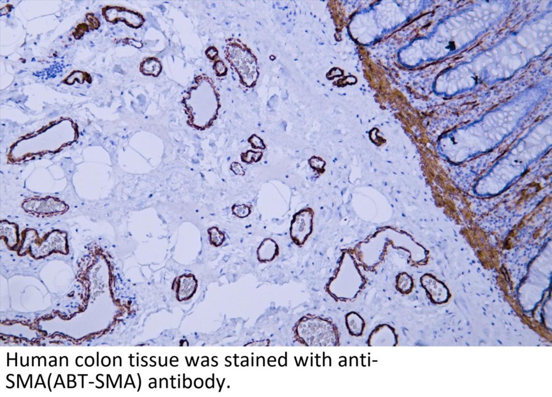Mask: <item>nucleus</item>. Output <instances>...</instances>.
Listing matches in <instances>:
<instances>
[{
    "label": "nucleus",
    "instance_id": "1",
    "mask_svg": "<svg viewBox=\"0 0 552 397\" xmlns=\"http://www.w3.org/2000/svg\"><path fill=\"white\" fill-rule=\"evenodd\" d=\"M37 237L38 235L35 230L26 229L23 231L22 242L19 253H21L26 248L35 246V247L30 248L27 251L26 254L29 253L36 259L43 258L50 255L46 247L48 245L56 248L60 253L68 254L69 248L67 235L65 233H62L59 230H54L47 234L42 239H38Z\"/></svg>",
    "mask_w": 552,
    "mask_h": 397
},
{
    "label": "nucleus",
    "instance_id": "2",
    "mask_svg": "<svg viewBox=\"0 0 552 397\" xmlns=\"http://www.w3.org/2000/svg\"><path fill=\"white\" fill-rule=\"evenodd\" d=\"M22 208L26 212L38 217H51L67 212L68 206L59 198L46 196L34 197L24 201Z\"/></svg>",
    "mask_w": 552,
    "mask_h": 397
},
{
    "label": "nucleus",
    "instance_id": "3",
    "mask_svg": "<svg viewBox=\"0 0 552 397\" xmlns=\"http://www.w3.org/2000/svg\"><path fill=\"white\" fill-rule=\"evenodd\" d=\"M314 211L311 208L301 210L293 216L290 228V237L295 245L301 247L313 231Z\"/></svg>",
    "mask_w": 552,
    "mask_h": 397
},
{
    "label": "nucleus",
    "instance_id": "4",
    "mask_svg": "<svg viewBox=\"0 0 552 397\" xmlns=\"http://www.w3.org/2000/svg\"><path fill=\"white\" fill-rule=\"evenodd\" d=\"M398 344V335L395 329L387 324L377 326L368 336L367 345L369 346H391Z\"/></svg>",
    "mask_w": 552,
    "mask_h": 397
},
{
    "label": "nucleus",
    "instance_id": "5",
    "mask_svg": "<svg viewBox=\"0 0 552 397\" xmlns=\"http://www.w3.org/2000/svg\"><path fill=\"white\" fill-rule=\"evenodd\" d=\"M113 9L115 11L113 20L124 22L130 27L138 29L143 26L145 21L141 13L122 7H114Z\"/></svg>",
    "mask_w": 552,
    "mask_h": 397
},
{
    "label": "nucleus",
    "instance_id": "6",
    "mask_svg": "<svg viewBox=\"0 0 552 397\" xmlns=\"http://www.w3.org/2000/svg\"><path fill=\"white\" fill-rule=\"evenodd\" d=\"M258 259L260 263L273 261L279 254V248L273 239L266 238L258 248Z\"/></svg>",
    "mask_w": 552,
    "mask_h": 397
},
{
    "label": "nucleus",
    "instance_id": "7",
    "mask_svg": "<svg viewBox=\"0 0 552 397\" xmlns=\"http://www.w3.org/2000/svg\"><path fill=\"white\" fill-rule=\"evenodd\" d=\"M0 231L1 238L4 240L7 247L14 250L19 243L18 226L14 223L2 221Z\"/></svg>",
    "mask_w": 552,
    "mask_h": 397
},
{
    "label": "nucleus",
    "instance_id": "8",
    "mask_svg": "<svg viewBox=\"0 0 552 397\" xmlns=\"http://www.w3.org/2000/svg\"><path fill=\"white\" fill-rule=\"evenodd\" d=\"M345 323L351 336L359 337L363 335L365 322L358 313L351 311L347 313L345 316Z\"/></svg>",
    "mask_w": 552,
    "mask_h": 397
},
{
    "label": "nucleus",
    "instance_id": "9",
    "mask_svg": "<svg viewBox=\"0 0 552 397\" xmlns=\"http://www.w3.org/2000/svg\"><path fill=\"white\" fill-rule=\"evenodd\" d=\"M421 283L434 302L440 303L444 300L443 290L438 281L430 276L424 275L421 279Z\"/></svg>",
    "mask_w": 552,
    "mask_h": 397
},
{
    "label": "nucleus",
    "instance_id": "10",
    "mask_svg": "<svg viewBox=\"0 0 552 397\" xmlns=\"http://www.w3.org/2000/svg\"><path fill=\"white\" fill-rule=\"evenodd\" d=\"M162 69L160 61L156 57H147L140 65V71L146 76L157 77Z\"/></svg>",
    "mask_w": 552,
    "mask_h": 397
},
{
    "label": "nucleus",
    "instance_id": "11",
    "mask_svg": "<svg viewBox=\"0 0 552 397\" xmlns=\"http://www.w3.org/2000/svg\"><path fill=\"white\" fill-rule=\"evenodd\" d=\"M413 279L406 273H402L397 277V288L402 294H409L413 291Z\"/></svg>",
    "mask_w": 552,
    "mask_h": 397
},
{
    "label": "nucleus",
    "instance_id": "12",
    "mask_svg": "<svg viewBox=\"0 0 552 397\" xmlns=\"http://www.w3.org/2000/svg\"><path fill=\"white\" fill-rule=\"evenodd\" d=\"M211 244L216 247H219L225 241V234L217 227H212L208 230Z\"/></svg>",
    "mask_w": 552,
    "mask_h": 397
},
{
    "label": "nucleus",
    "instance_id": "13",
    "mask_svg": "<svg viewBox=\"0 0 552 397\" xmlns=\"http://www.w3.org/2000/svg\"><path fill=\"white\" fill-rule=\"evenodd\" d=\"M232 211L238 218H244L250 214L251 208L250 206L245 205H235L232 207Z\"/></svg>",
    "mask_w": 552,
    "mask_h": 397
},
{
    "label": "nucleus",
    "instance_id": "14",
    "mask_svg": "<svg viewBox=\"0 0 552 397\" xmlns=\"http://www.w3.org/2000/svg\"><path fill=\"white\" fill-rule=\"evenodd\" d=\"M263 154L260 152H254L249 150L246 153L241 154V160L243 162L251 164L253 162L258 163L262 158Z\"/></svg>",
    "mask_w": 552,
    "mask_h": 397
},
{
    "label": "nucleus",
    "instance_id": "15",
    "mask_svg": "<svg viewBox=\"0 0 552 397\" xmlns=\"http://www.w3.org/2000/svg\"><path fill=\"white\" fill-rule=\"evenodd\" d=\"M311 167L318 172L323 171L325 166V162L319 157L312 156L309 160Z\"/></svg>",
    "mask_w": 552,
    "mask_h": 397
},
{
    "label": "nucleus",
    "instance_id": "16",
    "mask_svg": "<svg viewBox=\"0 0 552 397\" xmlns=\"http://www.w3.org/2000/svg\"><path fill=\"white\" fill-rule=\"evenodd\" d=\"M248 142L253 148H260L264 150L266 148L265 144L263 143V140L256 135L251 136L248 139Z\"/></svg>",
    "mask_w": 552,
    "mask_h": 397
},
{
    "label": "nucleus",
    "instance_id": "17",
    "mask_svg": "<svg viewBox=\"0 0 552 397\" xmlns=\"http://www.w3.org/2000/svg\"><path fill=\"white\" fill-rule=\"evenodd\" d=\"M213 68L219 76L225 75L227 72V68L224 63L220 60L216 61L214 63Z\"/></svg>",
    "mask_w": 552,
    "mask_h": 397
},
{
    "label": "nucleus",
    "instance_id": "18",
    "mask_svg": "<svg viewBox=\"0 0 552 397\" xmlns=\"http://www.w3.org/2000/svg\"><path fill=\"white\" fill-rule=\"evenodd\" d=\"M205 54L211 61L215 60L218 56V51L216 48L210 47L206 49Z\"/></svg>",
    "mask_w": 552,
    "mask_h": 397
},
{
    "label": "nucleus",
    "instance_id": "19",
    "mask_svg": "<svg viewBox=\"0 0 552 397\" xmlns=\"http://www.w3.org/2000/svg\"><path fill=\"white\" fill-rule=\"evenodd\" d=\"M230 169H231L237 175L244 176L245 175V172L241 165L238 163H233L232 164Z\"/></svg>",
    "mask_w": 552,
    "mask_h": 397
},
{
    "label": "nucleus",
    "instance_id": "20",
    "mask_svg": "<svg viewBox=\"0 0 552 397\" xmlns=\"http://www.w3.org/2000/svg\"><path fill=\"white\" fill-rule=\"evenodd\" d=\"M127 43L129 45H133L137 48H141L143 47V45L141 43H140L139 41L134 38H128Z\"/></svg>",
    "mask_w": 552,
    "mask_h": 397
}]
</instances>
